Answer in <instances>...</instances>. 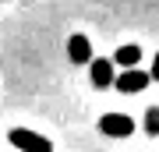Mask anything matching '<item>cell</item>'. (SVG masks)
Here are the masks:
<instances>
[{"label": "cell", "mask_w": 159, "mask_h": 152, "mask_svg": "<svg viewBox=\"0 0 159 152\" xmlns=\"http://www.w3.org/2000/svg\"><path fill=\"white\" fill-rule=\"evenodd\" d=\"M7 138H11V145L21 149V152H53L50 138H46V135H35V131H29V127H14Z\"/></svg>", "instance_id": "cell-1"}, {"label": "cell", "mask_w": 159, "mask_h": 152, "mask_svg": "<svg viewBox=\"0 0 159 152\" xmlns=\"http://www.w3.org/2000/svg\"><path fill=\"white\" fill-rule=\"evenodd\" d=\"M148 81H152V78H148V71H142L138 64H134V67H127L124 74H113V85H117L120 92H127V96H131V92L148 89Z\"/></svg>", "instance_id": "cell-2"}, {"label": "cell", "mask_w": 159, "mask_h": 152, "mask_svg": "<svg viewBox=\"0 0 159 152\" xmlns=\"http://www.w3.org/2000/svg\"><path fill=\"white\" fill-rule=\"evenodd\" d=\"M99 131L110 135V138H127V135H134V120L127 113H106L99 120Z\"/></svg>", "instance_id": "cell-3"}, {"label": "cell", "mask_w": 159, "mask_h": 152, "mask_svg": "<svg viewBox=\"0 0 159 152\" xmlns=\"http://www.w3.org/2000/svg\"><path fill=\"white\" fill-rule=\"evenodd\" d=\"M89 67H92V85L96 89H110L113 85V60L110 57H92Z\"/></svg>", "instance_id": "cell-4"}, {"label": "cell", "mask_w": 159, "mask_h": 152, "mask_svg": "<svg viewBox=\"0 0 159 152\" xmlns=\"http://www.w3.org/2000/svg\"><path fill=\"white\" fill-rule=\"evenodd\" d=\"M67 53H71L74 64H89V60H92V43L78 32V35H71V39H67Z\"/></svg>", "instance_id": "cell-5"}, {"label": "cell", "mask_w": 159, "mask_h": 152, "mask_svg": "<svg viewBox=\"0 0 159 152\" xmlns=\"http://www.w3.org/2000/svg\"><path fill=\"white\" fill-rule=\"evenodd\" d=\"M138 60H142V46H134V43L120 46V50L113 53V64H124V67H134Z\"/></svg>", "instance_id": "cell-6"}, {"label": "cell", "mask_w": 159, "mask_h": 152, "mask_svg": "<svg viewBox=\"0 0 159 152\" xmlns=\"http://www.w3.org/2000/svg\"><path fill=\"white\" fill-rule=\"evenodd\" d=\"M145 131H148V135H159V106H148V113H145Z\"/></svg>", "instance_id": "cell-7"}, {"label": "cell", "mask_w": 159, "mask_h": 152, "mask_svg": "<svg viewBox=\"0 0 159 152\" xmlns=\"http://www.w3.org/2000/svg\"><path fill=\"white\" fill-rule=\"evenodd\" d=\"M148 78L159 81V53H156V60H152V71H148Z\"/></svg>", "instance_id": "cell-8"}]
</instances>
